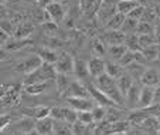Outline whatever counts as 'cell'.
<instances>
[{
    "mask_svg": "<svg viewBox=\"0 0 160 135\" xmlns=\"http://www.w3.org/2000/svg\"><path fill=\"white\" fill-rule=\"evenodd\" d=\"M58 75L54 64L42 63L37 70L24 75V84H33V83H47V81L55 80Z\"/></svg>",
    "mask_w": 160,
    "mask_h": 135,
    "instance_id": "1",
    "label": "cell"
},
{
    "mask_svg": "<svg viewBox=\"0 0 160 135\" xmlns=\"http://www.w3.org/2000/svg\"><path fill=\"white\" fill-rule=\"evenodd\" d=\"M14 128L10 129V134H37L36 121L31 117H24L14 124Z\"/></svg>",
    "mask_w": 160,
    "mask_h": 135,
    "instance_id": "2",
    "label": "cell"
},
{
    "mask_svg": "<svg viewBox=\"0 0 160 135\" xmlns=\"http://www.w3.org/2000/svg\"><path fill=\"white\" fill-rule=\"evenodd\" d=\"M74 64H75V60L71 57L68 53H61L60 57H58L57 63L54 64L57 73H61V74H74Z\"/></svg>",
    "mask_w": 160,
    "mask_h": 135,
    "instance_id": "3",
    "label": "cell"
},
{
    "mask_svg": "<svg viewBox=\"0 0 160 135\" xmlns=\"http://www.w3.org/2000/svg\"><path fill=\"white\" fill-rule=\"evenodd\" d=\"M42 63H44V61H42V58L40 57L38 54H34V56L27 57L26 60L20 61V63L16 66V70H17V71H20V73H24V74H28V73L37 70Z\"/></svg>",
    "mask_w": 160,
    "mask_h": 135,
    "instance_id": "4",
    "label": "cell"
},
{
    "mask_svg": "<svg viewBox=\"0 0 160 135\" xmlns=\"http://www.w3.org/2000/svg\"><path fill=\"white\" fill-rule=\"evenodd\" d=\"M65 101L77 111H87V110H92L95 107L94 100H89L88 97H67Z\"/></svg>",
    "mask_w": 160,
    "mask_h": 135,
    "instance_id": "5",
    "label": "cell"
},
{
    "mask_svg": "<svg viewBox=\"0 0 160 135\" xmlns=\"http://www.w3.org/2000/svg\"><path fill=\"white\" fill-rule=\"evenodd\" d=\"M88 90H89L91 97L94 98V101L97 102V104L105 105V107H121V105H118L113 100L109 98L103 91H101L97 85H88Z\"/></svg>",
    "mask_w": 160,
    "mask_h": 135,
    "instance_id": "6",
    "label": "cell"
},
{
    "mask_svg": "<svg viewBox=\"0 0 160 135\" xmlns=\"http://www.w3.org/2000/svg\"><path fill=\"white\" fill-rule=\"evenodd\" d=\"M45 12L48 13L50 19L51 20H54L55 23H61V21L65 19V7H64L62 3H60V2H52V3H50L48 6L44 7Z\"/></svg>",
    "mask_w": 160,
    "mask_h": 135,
    "instance_id": "7",
    "label": "cell"
},
{
    "mask_svg": "<svg viewBox=\"0 0 160 135\" xmlns=\"http://www.w3.org/2000/svg\"><path fill=\"white\" fill-rule=\"evenodd\" d=\"M102 3L103 0H79V9L85 16L92 17V16H97Z\"/></svg>",
    "mask_w": 160,
    "mask_h": 135,
    "instance_id": "8",
    "label": "cell"
},
{
    "mask_svg": "<svg viewBox=\"0 0 160 135\" xmlns=\"http://www.w3.org/2000/svg\"><path fill=\"white\" fill-rule=\"evenodd\" d=\"M62 95L67 97H89V90L88 87H85L82 83L79 81H71V84L68 85V88L65 90V93Z\"/></svg>",
    "mask_w": 160,
    "mask_h": 135,
    "instance_id": "9",
    "label": "cell"
},
{
    "mask_svg": "<svg viewBox=\"0 0 160 135\" xmlns=\"http://www.w3.org/2000/svg\"><path fill=\"white\" fill-rule=\"evenodd\" d=\"M153 101H154V87L142 84V90H140V97H139L138 108H148L153 104ZM138 108H136V110H138Z\"/></svg>",
    "mask_w": 160,
    "mask_h": 135,
    "instance_id": "10",
    "label": "cell"
},
{
    "mask_svg": "<svg viewBox=\"0 0 160 135\" xmlns=\"http://www.w3.org/2000/svg\"><path fill=\"white\" fill-rule=\"evenodd\" d=\"M140 87L138 83H133V85L130 87V90L128 91V94L125 95V105H128L129 108H138V104H139V97H140Z\"/></svg>",
    "mask_w": 160,
    "mask_h": 135,
    "instance_id": "11",
    "label": "cell"
},
{
    "mask_svg": "<svg viewBox=\"0 0 160 135\" xmlns=\"http://www.w3.org/2000/svg\"><path fill=\"white\" fill-rule=\"evenodd\" d=\"M36 131L40 135H48L54 134V120L51 117H44L36 120Z\"/></svg>",
    "mask_w": 160,
    "mask_h": 135,
    "instance_id": "12",
    "label": "cell"
},
{
    "mask_svg": "<svg viewBox=\"0 0 160 135\" xmlns=\"http://www.w3.org/2000/svg\"><path fill=\"white\" fill-rule=\"evenodd\" d=\"M140 83L143 85H150V87H157L160 84V73L154 68L145 70L140 75Z\"/></svg>",
    "mask_w": 160,
    "mask_h": 135,
    "instance_id": "13",
    "label": "cell"
},
{
    "mask_svg": "<svg viewBox=\"0 0 160 135\" xmlns=\"http://www.w3.org/2000/svg\"><path fill=\"white\" fill-rule=\"evenodd\" d=\"M51 108L45 107V105H34V107H28L23 110V114H26L27 117H31L34 120H40V118L48 117Z\"/></svg>",
    "mask_w": 160,
    "mask_h": 135,
    "instance_id": "14",
    "label": "cell"
},
{
    "mask_svg": "<svg viewBox=\"0 0 160 135\" xmlns=\"http://www.w3.org/2000/svg\"><path fill=\"white\" fill-rule=\"evenodd\" d=\"M105 66L106 61H103L101 57H94L88 61V70H89V75L91 77H99L101 74L105 73Z\"/></svg>",
    "mask_w": 160,
    "mask_h": 135,
    "instance_id": "15",
    "label": "cell"
},
{
    "mask_svg": "<svg viewBox=\"0 0 160 135\" xmlns=\"http://www.w3.org/2000/svg\"><path fill=\"white\" fill-rule=\"evenodd\" d=\"M116 12H118V10H116V3H102L101 9L98 10V13H97V17L99 19L101 23L106 24L109 19L115 14Z\"/></svg>",
    "mask_w": 160,
    "mask_h": 135,
    "instance_id": "16",
    "label": "cell"
},
{
    "mask_svg": "<svg viewBox=\"0 0 160 135\" xmlns=\"http://www.w3.org/2000/svg\"><path fill=\"white\" fill-rule=\"evenodd\" d=\"M139 127L142 128L143 132H159V128H160L159 117H156V115H149V117H146L145 120L142 121V124H140Z\"/></svg>",
    "mask_w": 160,
    "mask_h": 135,
    "instance_id": "17",
    "label": "cell"
},
{
    "mask_svg": "<svg viewBox=\"0 0 160 135\" xmlns=\"http://www.w3.org/2000/svg\"><path fill=\"white\" fill-rule=\"evenodd\" d=\"M50 81H47V83H33V84H24V88H23V91H24L26 94H28V95H40V94L45 93V90H48Z\"/></svg>",
    "mask_w": 160,
    "mask_h": 135,
    "instance_id": "18",
    "label": "cell"
},
{
    "mask_svg": "<svg viewBox=\"0 0 160 135\" xmlns=\"http://www.w3.org/2000/svg\"><path fill=\"white\" fill-rule=\"evenodd\" d=\"M126 40V33H123L122 30H109L105 34V41L109 46L113 44H123Z\"/></svg>",
    "mask_w": 160,
    "mask_h": 135,
    "instance_id": "19",
    "label": "cell"
},
{
    "mask_svg": "<svg viewBox=\"0 0 160 135\" xmlns=\"http://www.w3.org/2000/svg\"><path fill=\"white\" fill-rule=\"evenodd\" d=\"M116 84H118V87H119V90H121V93L123 94V95H126L128 91H129L130 87L133 85V78H132V75L128 74V73H123L121 77L116 78Z\"/></svg>",
    "mask_w": 160,
    "mask_h": 135,
    "instance_id": "20",
    "label": "cell"
},
{
    "mask_svg": "<svg viewBox=\"0 0 160 135\" xmlns=\"http://www.w3.org/2000/svg\"><path fill=\"white\" fill-rule=\"evenodd\" d=\"M125 19H126V16L116 12L115 14L108 20V23H106V29H108V30H121L122 26H123V23H125Z\"/></svg>",
    "mask_w": 160,
    "mask_h": 135,
    "instance_id": "21",
    "label": "cell"
},
{
    "mask_svg": "<svg viewBox=\"0 0 160 135\" xmlns=\"http://www.w3.org/2000/svg\"><path fill=\"white\" fill-rule=\"evenodd\" d=\"M138 4L139 3H138L136 0H118V2H116V10H118V13H122V14L128 16Z\"/></svg>",
    "mask_w": 160,
    "mask_h": 135,
    "instance_id": "22",
    "label": "cell"
},
{
    "mask_svg": "<svg viewBox=\"0 0 160 135\" xmlns=\"http://www.w3.org/2000/svg\"><path fill=\"white\" fill-rule=\"evenodd\" d=\"M74 74L77 75L78 80H84L89 75V70H88V61L82 60H75L74 64Z\"/></svg>",
    "mask_w": 160,
    "mask_h": 135,
    "instance_id": "23",
    "label": "cell"
},
{
    "mask_svg": "<svg viewBox=\"0 0 160 135\" xmlns=\"http://www.w3.org/2000/svg\"><path fill=\"white\" fill-rule=\"evenodd\" d=\"M37 54L42 58L44 63H50V64H55L58 60V57H60V54L52 51V50H50V48H40V50L37 51Z\"/></svg>",
    "mask_w": 160,
    "mask_h": 135,
    "instance_id": "24",
    "label": "cell"
},
{
    "mask_svg": "<svg viewBox=\"0 0 160 135\" xmlns=\"http://www.w3.org/2000/svg\"><path fill=\"white\" fill-rule=\"evenodd\" d=\"M54 134H72V124L62 120H54Z\"/></svg>",
    "mask_w": 160,
    "mask_h": 135,
    "instance_id": "25",
    "label": "cell"
},
{
    "mask_svg": "<svg viewBox=\"0 0 160 135\" xmlns=\"http://www.w3.org/2000/svg\"><path fill=\"white\" fill-rule=\"evenodd\" d=\"M123 67L121 66V64H116V63H113V61H106V66H105V73L106 74H109L111 77H113V78H118V77H121L122 74H123Z\"/></svg>",
    "mask_w": 160,
    "mask_h": 135,
    "instance_id": "26",
    "label": "cell"
},
{
    "mask_svg": "<svg viewBox=\"0 0 160 135\" xmlns=\"http://www.w3.org/2000/svg\"><path fill=\"white\" fill-rule=\"evenodd\" d=\"M125 44H126V47L129 48V50H132V51L142 50V47H140V43H139V34H138V33L126 34Z\"/></svg>",
    "mask_w": 160,
    "mask_h": 135,
    "instance_id": "27",
    "label": "cell"
},
{
    "mask_svg": "<svg viewBox=\"0 0 160 135\" xmlns=\"http://www.w3.org/2000/svg\"><path fill=\"white\" fill-rule=\"evenodd\" d=\"M58 23H55L54 20H45L41 23V29H42V33L45 34V36H55L58 31Z\"/></svg>",
    "mask_w": 160,
    "mask_h": 135,
    "instance_id": "28",
    "label": "cell"
},
{
    "mask_svg": "<svg viewBox=\"0 0 160 135\" xmlns=\"http://www.w3.org/2000/svg\"><path fill=\"white\" fill-rule=\"evenodd\" d=\"M140 20H136V19H132L129 16H126L125 19V23L122 26L121 30L126 34H132V33H136V29H138V24H139Z\"/></svg>",
    "mask_w": 160,
    "mask_h": 135,
    "instance_id": "29",
    "label": "cell"
},
{
    "mask_svg": "<svg viewBox=\"0 0 160 135\" xmlns=\"http://www.w3.org/2000/svg\"><path fill=\"white\" fill-rule=\"evenodd\" d=\"M109 54H111V57L112 58H115L116 61L119 60V58L123 56L125 53L128 51V47H126V44H113V46H109Z\"/></svg>",
    "mask_w": 160,
    "mask_h": 135,
    "instance_id": "30",
    "label": "cell"
},
{
    "mask_svg": "<svg viewBox=\"0 0 160 135\" xmlns=\"http://www.w3.org/2000/svg\"><path fill=\"white\" fill-rule=\"evenodd\" d=\"M55 83H57V88H58V93L60 94L65 93L68 85L71 84L70 78H68V74H61V73H58L57 78H55Z\"/></svg>",
    "mask_w": 160,
    "mask_h": 135,
    "instance_id": "31",
    "label": "cell"
},
{
    "mask_svg": "<svg viewBox=\"0 0 160 135\" xmlns=\"http://www.w3.org/2000/svg\"><path fill=\"white\" fill-rule=\"evenodd\" d=\"M31 31H33V26L30 23H20V24H17L14 36L18 37V39H24V37L30 36Z\"/></svg>",
    "mask_w": 160,
    "mask_h": 135,
    "instance_id": "32",
    "label": "cell"
},
{
    "mask_svg": "<svg viewBox=\"0 0 160 135\" xmlns=\"http://www.w3.org/2000/svg\"><path fill=\"white\" fill-rule=\"evenodd\" d=\"M92 114H94L95 122H102V121H105L106 115H108V110H106L105 105L98 104L92 108Z\"/></svg>",
    "mask_w": 160,
    "mask_h": 135,
    "instance_id": "33",
    "label": "cell"
},
{
    "mask_svg": "<svg viewBox=\"0 0 160 135\" xmlns=\"http://www.w3.org/2000/svg\"><path fill=\"white\" fill-rule=\"evenodd\" d=\"M139 43H140V47L145 48V47H149V46L157 44V40H156L154 33H152V34H139Z\"/></svg>",
    "mask_w": 160,
    "mask_h": 135,
    "instance_id": "34",
    "label": "cell"
},
{
    "mask_svg": "<svg viewBox=\"0 0 160 135\" xmlns=\"http://www.w3.org/2000/svg\"><path fill=\"white\" fill-rule=\"evenodd\" d=\"M136 33L138 34H152V33H154V27L152 26L150 21L140 20L139 24H138V29H136Z\"/></svg>",
    "mask_w": 160,
    "mask_h": 135,
    "instance_id": "35",
    "label": "cell"
},
{
    "mask_svg": "<svg viewBox=\"0 0 160 135\" xmlns=\"http://www.w3.org/2000/svg\"><path fill=\"white\" fill-rule=\"evenodd\" d=\"M159 44H153V46H149V47H145L142 48L145 57L148 58V61H152V60H156L159 57V48H157Z\"/></svg>",
    "mask_w": 160,
    "mask_h": 135,
    "instance_id": "36",
    "label": "cell"
},
{
    "mask_svg": "<svg viewBox=\"0 0 160 135\" xmlns=\"http://www.w3.org/2000/svg\"><path fill=\"white\" fill-rule=\"evenodd\" d=\"M135 61V51H132V50H129L128 48V51L122 56L121 58L118 60V63L121 64L122 67H128V66H130V64Z\"/></svg>",
    "mask_w": 160,
    "mask_h": 135,
    "instance_id": "37",
    "label": "cell"
},
{
    "mask_svg": "<svg viewBox=\"0 0 160 135\" xmlns=\"http://www.w3.org/2000/svg\"><path fill=\"white\" fill-rule=\"evenodd\" d=\"M89 127L91 124L88 125V124H84L82 121L77 120L72 124V134H87V132H89Z\"/></svg>",
    "mask_w": 160,
    "mask_h": 135,
    "instance_id": "38",
    "label": "cell"
},
{
    "mask_svg": "<svg viewBox=\"0 0 160 135\" xmlns=\"http://www.w3.org/2000/svg\"><path fill=\"white\" fill-rule=\"evenodd\" d=\"M78 120L82 121L84 124H94V114H92V110H87V111H78Z\"/></svg>",
    "mask_w": 160,
    "mask_h": 135,
    "instance_id": "39",
    "label": "cell"
},
{
    "mask_svg": "<svg viewBox=\"0 0 160 135\" xmlns=\"http://www.w3.org/2000/svg\"><path fill=\"white\" fill-rule=\"evenodd\" d=\"M0 29H3L7 34H10V36H12V34L16 33L17 26H16L13 21H10V20H2V21H0Z\"/></svg>",
    "mask_w": 160,
    "mask_h": 135,
    "instance_id": "40",
    "label": "cell"
},
{
    "mask_svg": "<svg viewBox=\"0 0 160 135\" xmlns=\"http://www.w3.org/2000/svg\"><path fill=\"white\" fill-rule=\"evenodd\" d=\"M145 10H146V6L138 4V6H136L128 16H129V17H132V19H136V20H142L143 14H145Z\"/></svg>",
    "mask_w": 160,
    "mask_h": 135,
    "instance_id": "41",
    "label": "cell"
},
{
    "mask_svg": "<svg viewBox=\"0 0 160 135\" xmlns=\"http://www.w3.org/2000/svg\"><path fill=\"white\" fill-rule=\"evenodd\" d=\"M26 44H30V41H26V40H18V37H16L13 41L6 43V48H7V50H18L21 46H26Z\"/></svg>",
    "mask_w": 160,
    "mask_h": 135,
    "instance_id": "42",
    "label": "cell"
},
{
    "mask_svg": "<svg viewBox=\"0 0 160 135\" xmlns=\"http://www.w3.org/2000/svg\"><path fill=\"white\" fill-rule=\"evenodd\" d=\"M12 124V117L7 114H0V132L4 131Z\"/></svg>",
    "mask_w": 160,
    "mask_h": 135,
    "instance_id": "43",
    "label": "cell"
},
{
    "mask_svg": "<svg viewBox=\"0 0 160 135\" xmlns=\"http://www.w3.org/2000/svg\"><path fill=\"white\" fill-rule=\"evenodd\" d=\"M94 51L95 53L98 54V56H103V54H105V44H103L102 41H99V40H95L94 41Z\"/></svg>",
    "mask_w": 160,
    "mask_h": 135,
    "instance_id": "44",
    "label": "cell"
},
{
    "mask_svg": "<svg viewBox=\"0 0 160 135\" xmlns=\"http://www.w3.org/2000/svg\"><path fill=\"white\" fill-rule=\"evenodd\" d=\"M9 37H10V34H7L3 29H0V46L6 44V43L9 41Z\"/></svg>",
    "mask_w": 160,
    "mask_h": 135,
    "instance_id": "45",
    "label": "cell"
},
{
    "mask_svg": "<svg viewBox=\"0 0 160 135\" xmlns=\"http://www.w3.org/2000/svg\"><path fill=\"white\" fill-rule=\"evenodd\" d=\"M153 104H160V84L154 87V101Z\"/></svg>",
    "mask_w": 160,
    "mask_h": 135,
    "instance_id": "46",
    "label": "cell"
},
{
    "mask_svg": "<svg viewBox=\"0 0 160 135\" xmlns=\"http://www.w3.org/2000/svg\"><path fill=\"white\" fill-rule=\"evenodd\" d=\"M37 2H38V6L44 9L45 6H48L50 3H52V2H55V0H37Z\"/></svg>",
    "mask_w": 160,
    "mask_h": 135,
    "instance_id": "47",
    "label": "cell"
},
{
    "mask_svg": "<svg viewBox=\"0 0 160 135\" xmlns=\"http://www.w3.org/2000/svg\"><path fill=\"white\" fill-rule=\"evenodd\" d=\"M154 36H156V40H157V44L160 46V26H157L154 29Z\"/></svg>",
    "mask_w": 160,
    "mask_h": 135,
    "instance_id": "48",
    "label": "cell"
},
{
    "mask_svg": "<svg viewBox=\"0 0 160 135\" xmlns=\"http://www.w3.org/2000/svg\"><path fill=\"white\" fill-rule=\"evenodd\" d=\"M139 4H142V6H148V3H149V0H136Z\"/></svg>",
    "mask_w": 160,
    "mask_h": 135,
    "instance_id": "49",
    "label": "cell"
},
{
    "mask_svg": "<svg viewBox=\"0 0 160 135\" xmlns=\"http://www.w3.org/2000/svg\"><path fill=\"white\" fill-rule=\"evenodd\" d=\"M103 3H116V0H103Z\"/></svg>",
    "mask_w": 160,
    "mask_h": 135,
    "instance_id": "50",
    "label": "cell"
},
{
    "mask_svg": "<svg viewBox=\"0 0 160 135\" xmlns=\"http://www.w3.org/2000/svg\"><path fill=\"white\" fill-rule=\"evenodd\" d=\"M55 2H60V3H62V4L67 3V0H55Z\"/></svg>",
    "mask_w": 160,
    "mask_h": 135,
    "instance_id": "51",
    "label": "cell"
},
{
    "mask_svg": "<svg viewBox=\"0 0 160 135\" xmlns=\"http://www.w3.org/2000/svg\"><path fill=\"white\" fill-rule=\"evenodd\" d=\"M159 121H160V117H159ZM159 132H160V128H159Z\"/></svg>",
    "mask_w": 160,
    "mask_h": 135,
    "instance_id": "52",
    "label": "cell"
}]
</instances>
